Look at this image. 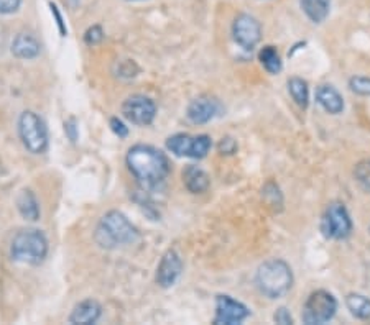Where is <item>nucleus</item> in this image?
Wrapping results in <instances>:
<instances>
[{"label": "nucleus", "mask_w": 370, "mask_h": 325, "mask_svg": "<svg viewBox=\"0 0 370 325\" xmlns=\"http://www.w3.org/2000/svg\"><path fill=\"white\" fill-rule=\"evenodd\" d=\"M127 166L144 189H156L170 175L165 153L150 145H135L127 153Z\"/></svg>", "instance_id": "nucleus-1"}, {"label": "nucleus", "mask_w": 370, "mask_h": 325, "mask_svg": "<svg viewBox=\"0 0 370 325\" xmlns=\"http://www.w3.org/2000/svg\"><path fill=\"white\" fill-rule=\"evenodd\" d=\"M94 240L99 247L114 250L117 247L132 245V243L137 242L139 230L130 224L124 214L117 212V210H111L97 224Z\"/></svg>", "instance_id": "nucleus-2"}, {"label": "nucleus", "mask_w": 370, "mask_h": 325, "mask_svg": "<svg viewBox=\"0 0 370 325\" xmlns=\"http://www.w3.org/2000/svg\"><path fill=\"white\" fill-rule=\"evenodd\" d=\"M255 281H257L259 289L264 296L270 297V299H279L291 289L293 273L291 268L283 259L274 258L260 264Z\"/></svg>", "instance_id": "nucleus-3"}, {"label": "nucleus", "mask_w": 370, "mask_h": 325, "mask_svg": "<svg viewBox=\"0 0 370 325\" xmlns=\"http://www.w3.org/2000/svg\"><path fill=\"white\" fill-rule=\"evenodd\" d=\"M48 254V240L41 230L24 229L17 232L10 243V257L15 262L25 264L43 263Z\"/></svg>", "instance_id": "nucleus-4"}, {"label": "nucleus", "mask_w": 370, "mask_h": 325, "mask_svg": "<svg viewBox=\"0 0 370 325\" xmlns=\"http://www.w3.org/2000/svg\"><path fill=\"white\" fill-rule=\"evenodd\" d=\"M21 143L31 155H43L48 150V128L43 118L31 110H25L19 118Z\"/></svg>", "instance_id": "nucleus-5"}, {"label": "nucleus", "mask_w": 370, "mask_h": 325, "mask_svg": "<svg viewBox=\"0 0 370 325\" xmlns=\"http://www.w3.org/2000/svg\"><path fill=\"white\" fill-rule=\"evenodd\" d=\"M337 301L328 291H314L303 306V322L308 325H323L336 316Z\"/></svg>", "instance_id": "nucleus-6"}, {"label": "nucleus", "mask_w": 370, "mask_h": 325, "mask_svg": "<svg viewBox=\"0 0 370 325\" xmlns=\"http://www.w3.org/2000/svg\"><path fill=\"white\" fill-rule=\"evenodd\" d=\"M321 230L326 238L333 240H346L352 234V220L344 204L333 202L328 205L321 222Z\"/></svg>", "instance_id": "nucleus-7"}, {"label": "nucleus", "mask_w": 370, "mask_h": 325, "mask_svg": "<svg viewBox=\"0 0 370 325\" xmlns=\"http://www.w3.org/2000/svg\"><path fill=\"white\" fill-rule=\"evenodd\" d=\"M211 137L208 135H198L191 137L188 133H176L166 140V148L176 156H186V158L203 160L211 150Z\"/></svg>", "instance_id": "nucleus-8"}, {"label": "nucleus", "mask_w": 370, "mask_h": 325, "mask_svg": "<svg viewBox=\"0 0 370 325\" xmlns=\"http://www.w3.org/2000/svg\"><path fill=\"white\" fill-rule=\"evenodd\" d=\"M122 113L134 125L146 127L155 120L156 105L155 102L146 96H130L122 105Z\"/></svg>", "instance_id": "nucleus-9"}, {"label": "nucleus", "mask_w": 370, "mask_h": 325, "mask_svg": "<svg viewBox=\"0 0 370 325\" xmlns=\"http://www.w3.org/2000/svg\"><path fill=\"white\" fill-rule=\"evenodd\" d=\"M232 35L239 46H242L244 50H252L260 41V36H262V26L252 15L241 14L234 20Z\"/></svg>", "instance_id": "nucleus-10"}, {"label": "nucleus", "mask_w": 370, "mask_h": 325, "mask_svg": "<svg viewBox=\"0 0 370 325\" xmlns=\"http://www.w3.org/2000/svg\"><path fill=\"white\" fill-rule=\"evenodd\" d=\"M249 314L250 311L242 302L232 299L231 296H217L214 324H241L249 317Z\"/></svg>", "instance_id": "nucleus-11"}, {"label": "nucleus", "mask_w": 370, "mask_h": 325, "mask_svg": "<svg viewBox=\"0 0 370 325\" xmlns=\"http://www.w3.org/2000/svg\"><path fill=\"white\" fill-rule=\"evenodd\" d=\"M183 263L179 254L175 250H168L160 259L159 268H156V284L161 288H171L176 283L179 274H181Z\"/></svg>", "instance_id": "nucleus-12"}, {"label": "nucleus", "mask_w": 370, "mask_h": 325, "mask_svg": "<svg viewBox=\"0 0 370 325\" xmlns=\"http://www.w3.org/2000/svg\"><path fill=\"white\" fill-rule=\"evenodd\" d=\"M221 110L219 100L214 99V97L203 96L194 99L188 107V118L196 125H201V123H208L212 120L217 113Z\"/></svg>", "instance_id": "nucleus-13"}, {"label": "nucleus", "mask_w": 370, "mask_h": 325, "mask_svg": "<svg viewBox=\"0 0 370 325\" xmlns=\"http://www.w3.org/2000/svg\"><path fill=\"white\" fill-rule=\"evenodd\" d=\"M102 314V307L97 301L94 299H86L83 302H79L78 306L73 309L69 316L71 324H79V325H89L96 324L99 321Z\"/></svg>", "instance_id": "nucleus-14"}, {"label": "nucleus", "mask_w": 370, "mask_h": 325, "mask_svg": "<svg viewBox=\"0 0 370 325\" xmlns=\"http://www.w3.org/2000/svg\"><path fill=\"white\" fill-rule=\"evenodd\" d=\"M183 182L189 192L193 194H203L208 191L209 187V176L204 170H201L199 166L189 165L184 167L183 171Z\"/></svg>", "instance_id": "nucleus-15"}, {"label": "nucleus", "mask_w": 370, "mask_h": 325, "mask_svg": "<svg viewBox=\"0 0 370 325\" xmlns=\"http://www.w3.org/2000/svg\"><path fill=\"white\" fill-rule=\"evenodd\" d=\"M316 102L326 112L333 113V115H337V113L344 110V99L333 86H319L316 91Z\"/></svg>", "instance_id": "nucleus-16"}, {"label": "nucleus", "mask_w": 370, "mask_h": 325, "mask_svg": "<svg viewBox=\"0 0 370 325\" xmlns=\"http://www.w3.org/2000/svg\"><path fill=\"white\" fill-rule=\"evenodd\" d=\"M41 51L40 43L30 33H20L12 43V53L20 59H34Z\"/></svg>", "instance_id": "nucleus-17"}, {"label": "nucleus", "mask_w": 370, "mask_h": 325, "mask_svg": "<svg viewBox=\"0 0 370 325\" xmlns=\"http://www.w3.org/2000/svg\"><path fill=\"white\" fill-rule=\"evenodd\" d=\"M17 209L20 215L24 217L25 220L35 222L40 219V205H38V200L35 197V194L25 189L21 191L17 197Z\"/></svg>", "instance_id": "nucleus-18"}, {"label": "nucleus", "mask_w": 370, "mask_h": 325, "mask_svg": "<svg viewBox=\"0 0 370 325\" xmlns=\"http://www.w3.org/2000/svg\"><path fill=\"white\" fill-rule=\"evenodd\" d=\"M301 10L313 24H323L329 15L331 0H300Z\"/></svg>", "instance_id": "nucleus-19"}, {"label": "nucleus", "mask_w": 370, "mask_h": 325, "mask_svg": "<svg viewBox=\"0 0 370 325\" xmlns=\"http://www.w3.org/2000/svg\"><path fill=\"white\" fill-rule=\"evenodd\" d=\"M346 306L354 317L367 321L370 319V299L361 294H349L346 297Z\"/></svg>", "instance_id": "nucleus-20"}, {"label": "nucleus", "mask_w": 370, "mask_h": 325, "mask_svg": "<svg viewBox=\"0 0 370 325\" xmlns=\"http://www.w3.org/2000/svg\"><path fill=\"white\" fill-rule=\"evenodd\" d=\"M259 59L262 63V66L266 69V73L279 74L281 71V59L279 51L275 50V46H265L259 53Z\"/></svg>", "instance_id": "nucleus-21"}, {"label": "nucleus", "mask_w": 370, "mask_h": 325, "mask_svg": "<svg viewBox=\"0 0 370 325\" xmlns=\"http://www.w3.org/2000/svg\"><path fill=\"white\" fill-rule=\"evenodd\" d=\"M288 91H290L293 100H295L298 105H300L301 108L308 107L309 91H308L306 81H303L300 78H291L290 81H288Z\"/></svg>", "instance_id": "nucleus-22"}, {"label": "nucleus", "mask_w": 370, "mask_h": 325, "mask_svg": "<svg viewBox=\"0 0 370 325\" xmlns=\"http://www.w3.org/2000/svg\"><path fill=\"white\" fill-rule=\"evenodd\" d=\"M354 176H356V181L361 184L364 191L370 192V160L361 161L354 170Z\"/></svg>", "instance_id": "nucleus-23"}, {"label": "nucleus", "mask_w": 370, "mask_h": 325, "mask_svg": "<svg viewBox=\"0 0 370 325\" xmlns=\"http://www.w3.org/2000/svg\"><path fill=\"white\" fill-rule=\"evenodd\" d=\"M349 86L351 91L356 92L359 96H370V78H361V76H357V78H352L349 81Z\"/></svg>", "instance_id": "nucleus-24"}, {"label": "nucleus", "mask_w": 370, "mask_h": 325, "mask_svg": "<svg viewBox=\"0 0 370 325\" xmlns=\"http://www.w3.org/2000/svg\"><path fill=\"white\" fill-rule=\"evenodd\" d=\"M102 38H104V31H102L101 26H91V29L86 31L84 35V41L88 43L89 46H94L97 43L102 41Z\"/></svg>", "instance_id": "nucleus-25"}, {"label": "nucleus", "mask_w": 370, "mask_h": 325, "mask_svg": "<svg viewBox=\"0 0 370 325\" xmlns=\"http://www.w3.org/2000/svg\"><path fill=\"white\" fill-rule=\"evenodd\" d=\"M21 0H0V15L15 14L20 9Z\"/></svg>", "instance_id": "nucleus-26"}, {"label": "nucleus", "mask_w": 370, "mask_h": 325, "mask_svg": "<svg viewBox=\"0 0 370 325\" xmlns=\"http://www.w3.org/2000/svg\"><path fill=\"white\" fill-rule=\"evenodd\" d=\"M111 128L119 138H125L129 135V128L125 127L119 118H111Z\"/></svg>", "instance_id": "nucleus-27"}, {"label": "nucleus", "mask_w": 370, "mask_h": 325, "mask_svg": "<svg viewBox=\"0 0 370 325\" xmlns=\"http://www.w3.org/2000/svg\"><path fill=\"white\" fill-rule=\"evenodd\" d=\"M274 319H275V322H276V324H283V325H286V324H293V317H291V314L288 312L285 307L279 309V311L275 312Z\"/></svg>", "instance_id": "nucleus-28"}, {"label": "nucleus", "mask_w": 370, "mask_h": 325, "mask_svg": "<svg viewBox=\"0 0 370 325\" xmlns=\"http://www.w3.org/2000/svg\"><path fill=\"white\" fill-rule=\"evenodd\" d=\"M50 9H51V14L54 15V17H56V24H58L59 33H61V36H66L68 30H66V26H64V24H63V17H61V14H59L58 7L54 4H50Z\"/></svg>", "instance_id": "nucleus-29"}, {"label": "nucleus", "mask_w": 370, "mask_h": 325, "mask_svg": "<svg viewBox=\"0 0 370 325\" xmlns=\"http://www.w3.org/2000/svg\"><path fill=\"white\" fill-rule=\"evenodd\" d=\"M219 151L222 155H231V153H234V151H236V142H234L232 138H222V142H221V145H219Z\"/></svg>", "instance_id": "nucleus-30"}, {"label": "nucleus", "mask_w": 370, "mask_h": 325, "mask_svg": "<svg viewBox=\"0 0 370 325\" xmlns=\"http://www.w3.org/2000/svg\"><path fill=\"white\" fill-rule=\"evenodd\" d=\"M64 132H66L71 142H76V138H78V127H76L74 118H71V120L64 123Z\"/></svg>", "instance_id": "nucleus-31"}]
</instances>
